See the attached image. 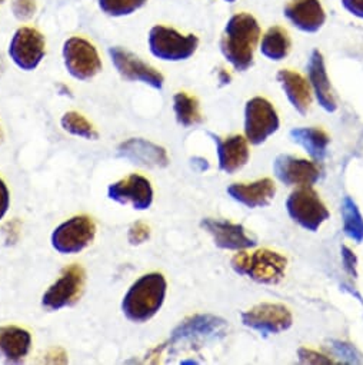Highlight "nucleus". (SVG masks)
I'll use <instances>...</instances> for the list:
<instances>
[{"mask_svg":"<svg viewBox=\"0 0 363 365\" xmlns=\"http://www.w3.org/2000/svg\"><path fill=\"white\" fill-rule=\"evenodd\" d=\"M150 237V228L143 222H135L127 234V240L132 245H140Z\"/></svg>","mask_w":363,"mask_h":365,"instance_id":"31","label":"nucleus"},{"mask_svg":"<svg viewBox=\"0 0 363 365\" xmlns=\"http://www.w3.org/2000/svg\"><path fill=\"white\" fill-rule=\"evenodd\" d=\"M280 120L273 105L262 98L255 96L245 106V135L253 145L263 143L279 129Z\"/></svg>","mask_w":363,"mask_h":365,"instance_id":"8","label":"nucleus"},{"mask_svg":"<svg viewBox=\"0 0 363 365\" xmlns=\"http://www.w3.org/2000/svg\"><path fill=\"white\" fill-rule=\"evenodd\" d=\"M276 79L280 83L290 105L300 115H306L312 103V91L309 82L300 73L290 69L279 71Z\"/></svg>","mask_w":363,"mask_h":365,"instance_id":"22","label":"nucleus"},{"mask_svg":"<svg viewBox=\"0 0 363 365\" xmlns=\"http://www.w3.org/2000/svg\"><path fill=\"white\" fill-rule=\"evenodd\" d=\"M107 197L123 205L130 202L135 210L144 211L153 202V190L147 178L135 173L109 185Z\"/></svg>","mask_w":363,"mask_h":365,"instance_id":"14","label":"nucleus"},{"mask_svg":"<svg viewBox=\"0 0 363 365\" xmlns=\"http://www.w3.org/2000/svg\"><path fill=\"white\" fill-rule=\"evenodd\" d=\"M9 204H11L9 190L4 182V179L0 178V220H2L6 215V212L9 210Z\"/></svg>","mask_w":363,"mask_h":365,"instance_id":"33","label":"nucleus"},{"mask_svg":"<svg viewBox=\"0 0 363 365\" xmlns=\"http://www.w3.org/2000/svg\"><path fill=\"white\" fill-rule=\"evenodd\" d=\"M219 79H221V82H222L223 85H226V83L231 82V75H229L226 71H221V72H219Z\"/></svg>","mask_w":363,"mask_h":365,"instance_id":"37","label":"nucleus"},{"mask_svg":"<svg viewBox=\"0 0 363 365\" xmlns=\"http://www.w3.org/2000/svg\"><path fill=\"white\" fill-rule=\"evenodd\" d=\"M285 19L303 34H317L326 24L320 0H290L283 8Z\"/></svg>","mask_w":363,"mask_h":365,"instance_id":"15","label":"nucleus"},{"mask_svg":"<svg viewBox=\"0 0 363 365\" xmlns=\"http://www.w3.org/2000/svg\"><path fill=\"white\" fill-rule=\"evenodd\" d=\"M9 56L22 71H35L46 55L45 36L35 28H19L9 43Z\"/></svg>","mask_w":363,"mask_h":365,"instance_id":"9","label":"nucleus"},{"mask_svg":"<svg viewBox=\"0 0 363 365\" xmlns=\"http://www.w3.org/2000/svg\"><path fill=\"white\" fill-rule=\"evenodd\" d=\"M32 346V335L28 329L6 325L0 327V354L8 362H21L25 359Z\"/></svg>","mask_w":363,"mask_h":365,"instance_id":"23","label":"nucleus"},{"mask_svg":"<svg viewBox=\"0 0 363 365\" xmlns=\"http://www.w3.org/2000/svg\"><path fill=\"white\" fill-rule=\"evenodd\" d=\"M218 148L219 168L226 173H235L242 169L249 160L248 139L242 135H232L228 138H219L211 133Z\"/></svg>","mask_w":363,"mask_h":365,"instance_id":"20","label":"nucleus"},{"mask_svg":"<svg viewBox=\"0 0 363 365\" xmlns=\"http://www.w3.org/2000/svg\"><path fill=\"white\" fill-rule=\"evenodd\" d=\"M293 142L303 146V149L315 159L322 160L326 156L329 146V136L323 129L319 128H296L290 130Z\"/></svg>","mask_w":363,"mask_h":365,"instance_id":"25","label":"nucleus"},{"mask_svg":"<svg viewBox=\"0 0 363 365\" xmlns=\"http://www.w3.org/2000/svg\"><path fill=\"white\" fill-rule=\"evenodd\" d=\"M96 235V225L88 215H76L60 224L52 234V247L63 255L79 254Z\"/></svg>","mask_w":363,"mask_h":365,"instance_id":"7","label":"nucleus"},{"mask_svg":"<svg viewBox=\"0 0 363 365\" xmlns=\"http://www.w3.org/2000/svg\"><path fill=\"white\" fill-rule=\"evenodd\" d=\"M226 322L214 315H195L182 322L173 331V341L194 339V338H216L223 335Z\"/></svg>","mask_w":363,"mask_h":365,"instance_id":"21","label":"nucleus"},{"mask_svg":"<svg viewBox=\"0 0 363 365\" xmlns=\"http://www.w3.org/2000/svg\"><path fill=\"white\" fill-rule=\"evenodd\" d=\"M288 261L283 255L270 250H258L252 254L238 252L232 258V268L241 274L252 278L259 284L275 285L285 277Z\"/></svg>","mask_w":363,"mask_h":365,"instance_id":"3","label":"nucleus"},{"mask_svg":"<svg viewBox=\"0 0 363 365\" xmlns=\"http://www.w3.org/2000/svg\"><path fill=\"white\" fill-rule=\"evenodd\" d=\"M228 194L248 208H262L268 207L275 198L276 185L270 178H263L252 184H233L228 188Z\"/></svg>","mask_w":363,"mask_h":365,"instance_id":"19","label":"nucleus"},{"mask_svg":"<svg viewBox=\"0 0 363 365\" xmlns=\"http://www.w3.org/2000/svg\"><path fill=\"white\" fill-rule=\"evenodd\" d=\"M4 4V0H0V5H2Z\"/></svg>","mask_w":363,"mask_h":365,"instance_id":"40","label":"nucleus"},{"mask_svg":"<svg viewBox=\"0 0 363 365\" xmlns=\"http://www.w3.org/2000/svg\"><path fill=\"white\" fill-rule=\"evenodd\" d=\"M307 78H309V85L316 96L317 103L320 108H323L326 112H335L337 109V103L330 86V81L327 76L326 65L323 55L315 49L307 61Z\"/></svg>","mask_w":363,"mask_h":365,"instance_id":"18","label":"nucleus"},{"mask_svg":"<svg viewBox=\"0 0 363 365\" xmlns=\"http://www.w3.org/2000/svg\"><path fill=\"white\" fill-rule=\"evenodd\" d=\"M62 128L75 135V136H80V138H85V139H89V140H96L99 139V133L98 130L93 128V125L83 116L80 115L79 112H66L63 116H62Z\"/></svg>","mask_w":363,"mask_h":365,"instance_id":"28","label":"nucleus"},{"mask_svg":"<svg viewBox=\"0 0 363 365\" xmlns=\"http://www.w3.org/2000/svg\"><path fill=\"white\" fill-rule=\"evenodd\" d=\"M273 170L276 178L288 187H312L320 176L315 162L293 155H279L273 163Z\"/></svg>","mask_w":363,"mask_h":365,"instance_id":"13","label":"nucleus"},{"mask_svg":"<svg viewBox=\"0 0 363 365\" xmlns=\"http://www.w3.org/2000/svg\"><path fill=\"white\" fill-rule=\"evenodd\" d=\"M340 5L349 15L363 21V0H340Z\"/></svg>","mask_w":363,"mask_h":365,"instance_id":"32","label":"nucleus"},{"mask_svg":"<svg viewBox=\"0 0 363 365\" xmlns=\"http://www.w3.org/2000/svg\"><path fill=\"white\" fill-rule=\"evenodd\" d=\"M261 39V25L251 14L229 18L221 38V52L235 71L245 72L253 65V53Z\"/></svg>","mask_w":363,"mask_h":365,"instance_id":"1","label":"nucleus"},{"mask_svg":"<svg viewBox=\"0 0 363 365\" xmlns=\"http://www.w3.org/2000/svg\"><path fill=\"white\" fill-rule=\"evenodd\" d=\"M167 284L162 274L142 275L132 284L122 301L125 317L136 324L147 322L162 308L166 298Z\"/></svg>","mask_w":363,"mask_h":365,"instance_id":"2","label":"nucleus"},{"mask_svg":"<svg viewBox=\"0 0 363 365\" xmlns=\"http://www.w3.org/2000/svg\"><path fill=\"white\" fill-rule=\"evenodd\" d=\"M85 271L80 265H70L63 269L59 279L51 285L42 298V305L48 311H59L73 305L83 289Z\"/></svg>","mask_w":363,"mask_h":365,"instance_id":"11","label":"nucleus"},{"mask_svg":"<svg viewBox=\"0 0 363 365\" xmlns=\"http://www.w3.org/2000/svg\"><path fill=\"white\" fill-rule=\"evenodd\" d=\"M173 110L177 123L185 128L199 125L204 120L198 99L186 92H177L173 96Z\"/></svg>","mask_w":363,"mask_h":365,"instance_id":"26","label":"nucleus"},{"mask_svg":"<svg viewBox=\"0 0 363 365\" xmlns=\"http://www.w3.org/2000/svg\"><path fill=\"white\" fill-rule=\"evenodd\" d=\"M222 2H225V4H228V5H233L235 2H238V0H222Z\"/></svg>","mask_w":363,"mask_h":365,"instance_id":"38","label":"nucleus"},{"mask_svg":"<svg viewBox=\"0 0 363 365\" xmlns=\"http://www.w3.org/2000/svg\"><path fill=\"white\" fill-rule=\"evenodd\" d=\"M147 0H98L99 9L110 18H125L136 14Z\"/></svg>","mask_w":363,"mask_h":365,"instance_id":"29","label":"nucleus"},{"mask_svg":"<svg viewBox=\"0 0 363 365\" xmlns=\"http://www.w3.org/2000/svg\"><path fill=\"white\" fill-rule=\"evenodd\" d=\"M259 49L261 53L272 62H280L286 59L292 49V41L288 31L280 26L269 28L268 32L262 36Z\"/></svg>","mask_w":363,"mask_h":365,"instance_id":"24","label":"nucleus"},{"mask_svg":"<svg viewBox=\"0 0 363 365\" xmlns=\"http://www.w3.org/2000/svg\"><path fill=\"white\" fill-rule=\"evenodd\" d=\"M242 322L263 335H269L289 329L293 318L288 307L282 304L265 302L243 312Z\"/></svg>","mask_w":363,"mask_h":365,"instance_id":"12","label":"nucleus"},{"mask_svg":"<svg viewBox=\"0 0 363 365\" xmlns=\"http://www.w3.org/2000/svg\"><path fill=\"white\" fill-rule=\"evenodd\" d=\"M117 153L140 166L164 168L169 165L166 149L142 138H132L120 143Z\"/></svg>","mask_w":363,"mask_h":365,"instance_id":"17","label":"nucleus"},{"mask_svg":"<svg viewBox=\"0 0 363 365\" xmlns=\"http://www.w3.org/2000/svg\"><path fill=\"white\" fill-rule=\"evenodd\" d=\"M147 43L150 53L164 62L188 61L199 48L196 35H184L163 25H156L150 29Z\"/></svg>","mask_w":363,"mask_h":365,"instance_id":"4","label":"nucleus"},{"mask_svg":"<svg viewBox=\"0 0 363 365\" xmlns=\"http://www.w3.org/2000/svg\"><path fill=\"white\" fill-rule=\"evenodd\" d=\"M109 56L117 73L125 81L142 82L157 91L163 88V83H164L163 75L149 63L143 62L139 56L129 52L127 49L113 46L109 49Z\"/></svg>","mask_w":363,"mask_h":365,"instance_id":"10","label":"nucleus"},{"mask_svg":"<svg viewBox=\"0 0 363 365\" xmlns=\"http://www.w3.org/2000/svg\"><path fill=\"white\" fill-rule=\"evenodd\" d=\"M192 162H194V166H195V165H199V166H201L199 170H205V169L209 168L208 160L204 159V158H195V159H192Z\"/></svg>","mask_w":363,"mask_h":365,"instance_id":"36","label":"nucleus"},{"mask_svg":"<svg viewBox=\"0 0 363 365\" xmlns=\"http://www.w3.org/2000/svg\"><path fill=\"white\" fill-rule=\"evenodd\" d=\"M201 225L214 237L215 244L222 250L243 251L248 248H253L258 244L256 240L241 224L206 218L202 221Z\"/></svg>","mask_w":363,"mask_h":365,"instance_id":"16","label":"nucleus"},{"mask_svg":"<svg viewBox=\"0 0 363 365\" xmlns=\"http://www.w3.org/2000/svg\"><path fill=\"white\" fill-rule=\"evenodd\" d=\"M299 356H300V361L303 362H313V364H329L332 362L330 359L325 358L323 355L312 351V349H306V348H302L299 349Z\"/></svg>","mask_w":363,"mask_h":365,"instance_id":"34","label":"nucleus"},{"mask_svg":"<svg viewBox=\"0 0 363 365\" xmlns=\"http://www.w3.org/2000/svg\"><path fill=\"white\" fill-rule=\"evenodd\" d=\"M342 257H343V264H344L346 271L352 275H356V257L353 255V252L349 248L343 247Z\"/></svg>","mask_w":363,"mask_h":365,"instance_id":"35","label":"nucleus"},{"mask_svg":"<svg viewBox=\"0 0 363 365\" xmlns=\"http://www.w3.org/2000/svg\"><path fill=\"white\" fill-rule=\"evenodd\" d=\"M286 210L295 222L312 232L317 231L330 215L317 192L309 185L299 187L290 194L286 201Z\"/></svg>","mask_w":363,"mask_h":365,"instance_id":"6","label":"nucleus"},{"mask_svg":"<svg viewBox=\"0 0 363 365\" xmlns=\"http://www.w3.org/2000/svg\"><path fill=\"white\" fill-rule=\"evenodd\" d=\"M4 139V132H2V126H0V142Z\"/></svg>","mask_w":363,"mask_h":365,"instance_id":"39","label":"nucleus"},{"mask_svg":"<svg viewBox=\"0 0 363 365\" xmlns=\"http://www.w3.org/2000/svg\"><path fill=\"white\" fill-rule=\"evenodd\" d=\"M62 55L66 71L78 81H89L102 71V61L96 46L85 38H69L63 43Z\"/></svg>","mask_w":363,"mask_h":365,"instance_id":"5","label":"nucleus"},{"mask_svg":"<svg viewBox=\"0 0 363 365\" xmlns=\"http://www.w3.org/2000/svg\"><path fill=\"white\" fill-rule=\"evenodd\" d=\"M342 218L343 231L354 242L360 244L363 241V217L350 197H344L342 202Z\"/></svg>","mask_w":363,"mask_h":365,"instance_id":"27","label":"nucleus"},{"mask_svg":"<svg viewBox=\"0 0 363 365\" xmlns=\"http://www.w3.org/2000/svg\"><path fill=\"white\" fill-rule=\"evenodd\" d=\"M11 8L14 16L21 22L31 21L38 11L36 0H12Z\"/></svg>","mask_w":363,"mask_h":365,"instance_id":"30","label":"nucleus"}]
</instances>
